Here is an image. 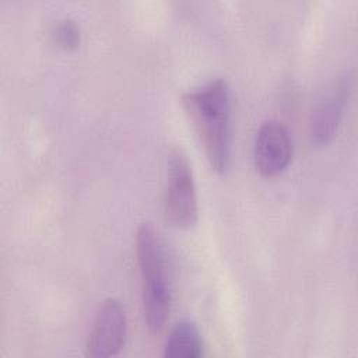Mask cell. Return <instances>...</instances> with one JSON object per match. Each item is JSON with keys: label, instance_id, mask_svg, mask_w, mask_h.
<instances>
[{"label": "cell", "instance_id": "1", "mask_svg": "<svg viewBox=\"0 0 358 358\" xmlns=\"http://www.w3.org/2000/svg\"><path fill=\"white\" fill-rule=\"evenodd\" d=\"M183 105L203 143L211 168L225 175L231 165V91L214 78L183 95Z\"/></svg>", "mask_w": 358, "mask_h": 358}, {"label": "cell", "instance_id": "2", "mask_svg": "<svg viewBox=\"0 0 358 358\" xmlns=\"http://www.w3.org/2000/svg\"><path fill=\"white\" fill-rule=\"evenodd\" d=\"M136 253L141 277L144 322L150 333H159L171 310V285L162 242L150 222H143L137 229Z\"/></svg>", "mask_w": 358, "mask_h": 358}, {"label": "cell", "instance_id": "3", "mask_svg": "<svg viewBox=\"0 0 358 358\" xmlns=\"http://www.w3.org/2000/svg\"><path fill=\"white\" fill-rule=\"evenodd\" d=\"M168 165L165 218L172 227L193 228L199 220V201L192 166L180 148L171 150Z\"/></svg>", "mask_w": 358, "mask_h": 358}, {"label": "cell", "instance_id": "4", "mask_svg": "<svg viewBox=\"0 0 358 358\" xmlns=\"http://www.w3.org/2000/svg\"><path fill=\"white\" fill-rule=\"evenodd\" d=\"M127 336V316L116 298H108L99 306L90 331L85 355L106 358L116 355L124 345Z\"/></svg>", "mask_w": 358, "mask_h": 358}, {"label": "cell", "instance_id": "5", "mask_svg": "<svg viewBox=\"0 0 358 358\" xmlns=\"http://www.w3.org/2000/svg\"><path fill=\"white\" fill-rule=\"evenodd\" d=\"M292 157V141L288 129L277 122H264L255 138V166L263 176H275L289 164Z\"/></svg>", "mask_w": 358, "mask_h": 358}, {"label": "cell", "instance_id": "6", "mask_svg": "<svg viewBox=\"0 0 358 358\" xmlns=\"http://www.w3.org/2000/svg\"><path fill=\"white\" fill-rule=\"evenodd\" d=\"M351 87L350 76L340 77L316 103L309 123V134L315 145H326L333 140L348 101Z\"/></svg>", "mask_w": 358, "mask_h": 358}, {"label": "cell", "instance_id": "7", "mask_svg": "<svg viewBox=\"0 0 358 358\" xmlns=\"http://www.w3.org/2000/svg\"><path fill=\"white\" fill-rule=\"evenodd\" d=\"M203 338L197 326L190 320H180L171 330L164 355L169 358H199L204 354Z\"/></svg>", "mask_w": 358, "mask_h": 358}, {"label": "cell", "instance_id": "8", "mask_svg": "<svg viewBox=\"0 0 358 358\" xmlns=\"http://www.w3.org/2000/svg\"><path fill=\"white\" fill-rule=\"evenodd\" d=\"M53 43L64 50L76 49L80 43V29L77 24L70 18H63L55 24L50 31Z\"/></svg>", "mask_w": 358, "mask_h": 358}]
</instances>
